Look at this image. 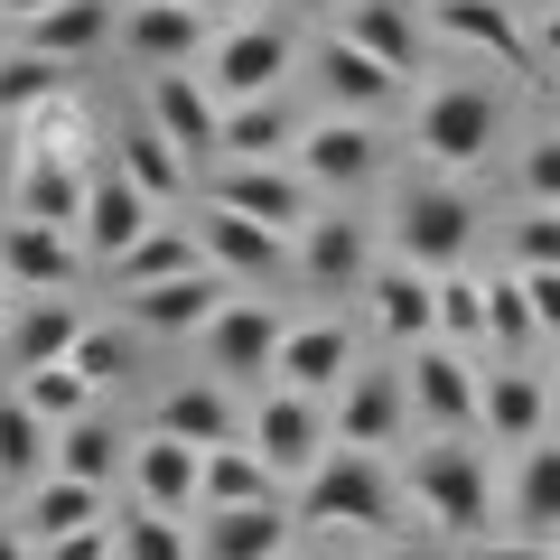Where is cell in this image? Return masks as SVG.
Returning a JSON list of instances; mask_svg holds the SVG:
<instances>
[{
	"mask_svg": "<svg viewBox=\"0 0 560 560\" xmlns=\"http://www.w3.org/2000/svg\"><path fill=\"white\" fill-rule=\"evenodd\" d=\"M308 523H337V533H393L401 523V486L383 458H364V448H327V467L308 477L300 495Z\"/></svg>",
	"mask_w": 560,
	"mask_h": 560,
	"instance_id": "1",
	"label": "cell"
},
{
	"mask_svg": "<svg viewBox=\"0 0 560 560\" xmlns=\"http://www.w3.org/2000/svg\"><path fill=\"white\" fill-rule=\"evenodd\" d=\"M467 234H477V197H467V187H411V197L393 206V261H411V271H430V280L458 271Z\"/></svg>",
	"mask_w": 560,
	"mask_h": 560,
	"instance_id": "2",
	"label": "cell"
},
{
	"mask_svg": "<svg viewBox=\"0 0 560 560\" xmlns=\"http://www.w3.org/2000/svg\"><path fill=\"white\" fill-rule=\"evenodd\" d=\"M411 504L440 533H486V448H467V440L411 448Z\"/></svg>",
	"mask_w": 560,
	"mask_h": 560,
	"instance_id": "3",
	"label": "cell"
},
{
	"mask_svg": "<svg viewBox=\"0 0 560 560\" xmlns=\"http://www.w3.org/2000/svg\"><path fill=\"white\" fill-rule=\"evenodd\" d=\"M206 206H224V215H253V224H271V234H290L300 243L308 224V178H300V160H224L215 168V197Z\"/></svg>",
	"mask_w": 560,
	"mask_h": 560,
	"instance_id": "4",
	"label": "cell"
},
{
	"mask_svg": "<svg viewBox=\"0 0 560 560\" xmlns=\"http://www.w3.org/2000/svg\"><path fill=\"white\" fill-rule=\"evenodd\" d=\"M243 440L261 448V467H271V477H318L327 448H337V430H327V411H318L308 393L271 383V393L253 401V430H243Z\"/></svg>",
	"mask_w": 560,
	"mask_h": 560,
	"instance_id": "5",
	"label": "cell"
},
{
	"mask_svg": "<svg viewBox=\"0 0 560 560\" xmlns=\"http://www.w3.org/2000/svg\"><path fill=\"white\" fill-rule=\"evenodd\" d=\"M486 140H495V94H486V84H440V94L420 103V121H411V150L430 168H477Z\"/></svg>",
	"mask_w": 560,
	"mask_h": 560,
	"instance_id": "6",
	"label": "cell"
},
{
	"mask_svg": "<svg viewBox=\"0 0 560 560\" xmlns=\"http://www.w3.org/2000/svg\"><path fill=\"white\" fill-rule=\"evenodd\" d=\"M280 75H290V38H280L271 20H243L215 38V57H206V84H215V103L234 113V103H271Z\"/></svg>",
	"mask_w": 560,
	"mask_h": 560,
	"instance_id": "7",
	"label": "cell"
},
{
	"mask_svg": "<svg viewBox=\"0 0 560 560\" xmlns=\"http://www.w3.org/2000/svg\"><path fill=\"white\" fill-rule=\"evenodd\" d=\"M150 131L178 150V160H224V103L206 75H150Z\"/></svg>",
	"mask_w": 560,
	"mask_h": 560,
	"instance_id": "8",
	"label": "cell"
},
{
	"mask_svg": "<svg viewBox=\"0 0 560 560\" xmlns=\"http://www.w3.org/2000/svg\"><path fill=\"white\" fill-rule=\"evenodd\" d=\"M84 197H94V168H75V150H57V140H28L20 150V224L84 234Z\"/></svg>",
	"mask_w": 560,
	"mask_h": 560,
	"instance_id": "9",
	"label": "cell"
},
{
	"mask_svg": "<svg viewBox=\"0 0 560 560\" xmlns=\"http://www.w3.org/2000/svg\"><path fill=\"white\" fill-rule=\"evenodd\" d=\"M280 346H290V327H280L271 300H234L215 327H206V364H215V383H261V374H280Z\"/></svg>",
	"mask_w": 560,
	"mask_h": 560,
	"instance_id": "10",
	"label": "cell"
},
{
	"mask_svg": "<svg viewBox=\"0 0 560 560\" xmlns=\"http://www.w3.org/2000/svg\"><path fill=\"white\" fill-rule=\"evenodd\" d=\"M411 411L440 430V440H458L467 420H477V401H486V383H477V364L458 355V346H411Z\"/></svg>",
	"mask_w": 560,
	"mask_h": 560,
	"instance_id": "11",
	"label": "cell"
},
{
	"mask_svg": "<svg viewBox=\"0 0 560 560\" xmlns=\"http://www.w3.org/2000/svg\"><path fill=\"white\" fill-rule=\"evenodd\" d=\"M121 38H131L140 66H168L178 75L187 57H215V10H197V0H131Z\"/></svg>",
	"mask_w": 560,
	"mask_h": 560,
	"instance_id": "12",
	"label": "cell"
},
{
	"mask_svg": "<svg viewBox=\"0 0 560 560\" xmlns=\"http://www.w3.org/2000/svg\"><path fill=\"white\" fill-rule=\"evenodd\" d=\"M131 486H140V504H150V514H168V523L206 514V448L150 430V440L131 448Z\"/></svg>",
	"mask_w": 560,
	"mask_h": 560,
	"instance_id": "13",
	"label": "cell"
},
{
	"mask_svg": "<svg viewBox=\"0 0 560 560\" xmlns=\"http://www.w3.org/2000/svg\"><path fill=\"white\" fill-rule=\"evenodd\" d=\"M224 308H234V280L215 261L187 280H160V290H131V327H150V337H206Z\"/></svg>",
	"mask_w": 560,
	"mask_h": 560,
	"instance_id": "14",
	"label": "cell"
},
{
	"mask_svg": "<svg viewBox=\"0 0 560 560\" xmlns=\"http://www.w3.org/2000/svg\"><path fill=\"white\" fill-rule=\"evenodd\" d=\"M401 420H411V383H401V374H355L337 393V411H327V430H337V448L383 458V448L401 440Z\"/></svg>",
	"mask_w": 560,
	"mask_h": 560,
	"instance_id": "15",
	"label": "cell"
},
{
	"mask_svg": "<svg viewBox=\"0 0 560 560\" xmlns=\"http://www.w3.org/2000/svg\"><path fill=\"white\" fill-rule=\"evenodd\" d=\"M75 271H84L75 234H57V224H0V280H10L20 300H57Z\"/></svg>",
	"mask_w": 560,
	"mask_h": 560,
	"instance_id": "16",
	"label": "cell"
},
{
	"mask_svg": "<svg viewBox=\"0 0 560 560\" xmlns=\"http://www.w3.org/2000/svg\"><path fill=\"white\" fill-rule=\"evenodd\" d=\"M197 243H206V261H215L224 280H271V271L300 261V243H290V234H271V224H253V215H224V206H206V215H197Z\"/></svg>",
	"mask_w": 560,
	"mask_h": 560,
	"instance_id": "17",
	"label": "cell"
},
{
	"mask_svg": "<svg viewBox=\"0 0 560 560\" xmlns=\"http://www.w3.org/2000/svg\"><path fill=\"white\" fill-rule=\"evenodd\" d=\"M75 243L103 261V271H113L121 253H140V243H150V197L121 178V160L94 168V197H84V234H75Z\"/></svg>",
	"mask_w": 560,
	"mask_h": 560,
	"instance_id": "18",
	"label": "cell"
},
{
	"mask_svg": "<svg viewBox=\"0 0 560 560\" xmlns=\"http://www.w3.org/2000/svg\"><path fill=\"white\" fill-rule=\"evenodd\" d=\"M364 290H374V327H383L393 346H440V280H430V271L383 261Z\"/></svg>",
	"mask_w": 560,
	"mask_h": 560,
	"instance_id": "19",
	"label": "cell"
},
{
	"mask_svg": "<svg viewBox=\"0 0 560 560\" xmlns=\"http://www.w3.org/2000/svg\"><path fill=\"white\" fill-rule=\"evenodd\" d=\"M430 28L458 38V47H486L504 75H533V38H523V20L504 0H430Z\"/></svg>",
	"mask_w": 560,
	"mask_h": 560,
	"instance_id": "20",
	"label": "cell"
},
{
	"mask_svg": "<svg viewBox=\"0 0 560 560\" xmlns=\"http://www.w3.org/2000/svg\"><path fill=\"white\" fill-rule=\"evenodd\" d=\"M300 178L308 187H364L374 178V131H364L355 113H327L300 131Z\"/></svg>",
	"mask_w": 560,
	"mask_h": 560,
	"instance_id": "21",
	"label": "cell"
},
{
	"mask_svg": "<svg viewBox=\"0 0 560 560\" xmlns=\"http://www.w3.org/2000/svg\"><path fill=\"white\" fill-rule=\"evenodd\" d=\"M280 383L290 393H346L355 383V346H346V327L337 318H308V327H290V346H280Z\"/></svg>",
	"mask_w": 560,
	"mask_h": 560,
	"instance_id": "22",
	"label": "cell"
},
{
	"mask_svg": "<svg viewBox=\"0 0 560 560\" xmlns=\"http://www.w3.org/2000/svg\"><path fill=\"white\" fill-rule=\"evenodd\" d=\"M47 458H57V430H47L20 393H0V495H38V486L57 477Z\"/></svg>",
	"mask_w": 560,
	"mask_h": 560,
	"instance_id": "23",
	"label": "cell"
},
{
	"mask_svg": "<svg viewBox=\"0 0 560 560\" xmlns=\"http://www.w3.org/2000/svg\"><path fill=\"white\" fill-rule=\"evenodd\" d=\"M160 430H168V440H187V448H243V430H253V420L234 411V393H224V383H178V393L160 401Z\"/></svg>",
	"mask_w": 560,
	"mask_h": 560,
	"instance_id": "24",
	"label": "cell"
},
{
	"mask_svg": "<svg viewBox=\"0 0 560 560\" xmlns=\"http://www.w3.org/2000/svg\"><path fill=\"white\" fill-rule=\"evenodd\" d=\"M477 420H486V440H504V448H541V420H551V393H541L523 364H495L486 374V401H477Z\"/></svg>",
	"mask_w": 560,
	"mask_h": 560,
	"instance_id": "25",
	"label": "cell"
},
{
	"mask_svg": "<svg viewBox=\"0 0 560 560\" xmlns=\"http://www.w3.org/2000/svg\"><path fill=\"white\" fill-rule=\"evenodd\" d=\"M290 533H300V523L280 514V504L206 514V551H197V560H290Z\"/></svg>",
	"mask_w": 560,
	"mask_h": 560,
	"instance_id": "26",
	"label": "cell"
},
{
	"mask_svg": "<svg viewBox=\"0 0 560 560\" xmlns=\"http://www.w3.org/2000/svg\"><path fill=\"white\" fill-rule=\"evenodd\" d=\"M75 346H84V308H66V300H28L20 318H10V355H20V374L75 364Z\"/></svg>",
	"mask_w": 560,
	"mask_h": 560,
	"instance_id": "27",
	"label": "cell"
},
{
	"mask_svg": "<svg viewBox=\"0 0 560 560\" xmlns=\"http://www.w3.org/2000/svg\"><path fill=\"white\" fill-rule=\"evenodd\" d=\"M346 38H355L364 57H383L393 75H411V66H420V38H430V28H420V10H411V0H355Z\"/></svg>",
	"mask_w": 560,
	"mask_h": 560,
	"instance_id": "28",
	"label": "cell"
},
{
	"mask_svg": "<svg viewBox=\"0 0 560 560\" xmlns=\"http://www.w3.org/2000/svg\"><path fill=\"white\" fill-rule=\"evenodd\" d=\"M300 271L318 280V290H355V280H374V261H364V224L318 215V224L300 234Z\"/></svg>",
	"mask_w": 560,
	"mask_h": 560,
	"instance_id": "29",
	"label": "cell"
},
{
	"mask_svg": "<svg viewBox=\"0 0 560 560\" xmlns=\"http://www.w3.org/2000/svg\"><path fill=\"white\" fill-rule=\"evenodd\" d=\"M187 271H206V243H197V224H187V234H178V224H150V243L113 261L121 300H131V290H160V280H187Z\"/></svg>",
	"mask_w": 560,
	"mask_h": 560,
	"instance_id": "30",
	"label": "cell"
},
{
	"mask_svg": "<svg viewBox=\"0 0 560 560\" xmlns=\"http://www.w3.org/2000/svg\"><path fill=\"white\" fill-rule=\"evenodd\" d=\"M103 28H113V0H57L38 28H20V47H28V57L75 66V57H94V47H103Z\"/></svg>",
	"mask_w": 560,
	"mask_h": 560,
	"instance_id": "31",
	"label": "cell"
},
{
	"mask_svg": "<svg viewBox=\"0 0 560 560\" xmlns=\"http://www.w3.org/2000/svg\"><path fill=\"white\" fill-rule=\"evenodd\" d=\"M94 523H113L103 514V486H75V477H47L38 495H28V541H66V533H94Z\"/></svg>",
	"mask_w": 560,
	"mask_h": 560,
	"instance_id": "32",
	"label": "cell"
},
{
	"mask_svg": "<svg viewBox=\"0 0 560 560\" xmlns=\"http://www.w3.org/2000/svg\"><path fill=\"white\" fill-rule=\"evenodd\" d=\"M318 75H327V94H337L355 121L374 113L383 94H393V66H383V57H364L355 38H327V47H318Z\"/></svg>",
	"mask_w": 560,
	"mask_h": 560,
	"instance_id": "33",
	"label": "cell"
},
{
	"mask_svg": "<svg viewBox=\"0 0 560 560\" xmlns=\"http://www.w3.org/2000/svg\"><path fill=\"white\" fill-rule=\"evenodd\" d=\"M243 504H271V467L261 448H206V514H243Z\"/></svg>",
	"mask_w": 560,
	"mask_h": 560,
	"instance_id": "34",
	"label": "cell"
},
{
	"mask_svg": "<svg viewBox=\"0 0 560 560\" xmlns=\"http://www.w3.org/2000/svg\"><path fill=\"white\" fill-rule=\"evenodd\" d=\"M280 150H300V121H290V103H234L224 113V160H280Z\"/></svg>",
	"mask_w": 560,
	"mask_h": 560,
	"instance_id": "35",
	"label": "cell"
},
{
	"mask_svg": "<svg viewBox=\"0 0 560 560\" xmlns=\"http://www.w3.org/2000/svg\"><path fill=\"white\" fill-rule=\"evenodd\" d=\"M514 523H523V541H560V448H523Z\"/></svg>",
	"mask_w": 560,
	"mask_h": 560,
	"instance_id": "36",
	"label": "cell"
},
{
	"mask_svg": "<svg viewBox=\"0 0 560 560\" xmlns=\"http://www.w3.org/2000/svg\"><path fill=\"white\" fill-rule=\"evenodd\" d=\"M20 401L47 420V430H75V420H94V383H84L75 364H47V374H20Z\"/></svg>",
	"mask_w": 560,
	"mask_h": 560,
	"instance_id": "37",
	"label": "cell"
},
{
	"mask_svg": "<svg viewBox=\"0 0 560 560\" xmlns=\"http://www.w3.org/2000/svg\"><path fill=\"white\" fill-rule=\"evenodd\" d=\"M121 178H131V187H140L150 206H160V197H187V160L168 150L160 131H150V121H140V131L121 140Z\"/></svg>",
	"mask_w": 560,
	"mask_h": 560,
	"instance_id": "38",
	"label": "cell"
},
{
	"mask_svg": "<svg viewBox=\"0 0 560 560\" xmlns=\"http://www.w3.org/2000/svg\"><path fill=\"white\" fill-rule=\"evenodd\" d=\"M113 467H121V440L103 430V420L57 430V477H75V486H113Z\"/></svg>",
	"mask_w": 560,
	"mask_h": 560,
	"instance_id": "39",
	"label": "cell"
},
{
	"mask_svg": "<svg viewBox=\"0 0 560 560\" xmlns=\"http://www.w3.org/2000/svg\"><path fill=\"white\" fill-rule=\"evenodd\" d=\"M66 94V66L57 57H0V113H28V103H57Z\"/></svg>",
	"mask_w": 560,
	"mask_h": 560,
	"instance_id": "40",
	"label": "cell"
},
{
	"mask_svg": "<svg viewBox=\"0 0 560 560\" xmlns=\"http://www.w3.org/2000/svg\"><path fill=\"white\" fill-rule=\"evenodd\" d=\"M440 346H486V280L467 271L440 280Z\"/></svg>",
	"mask_w": 560,
	"mask_h": 560,
	"instance_id": "41",
	"label": "cell"
},
{
	"mask_svg": "<svg viewBox=\"0 0 560 560\" xmlns=\"http://www.w3.org/2000/svg\"><path fill=\"white\" fill-rule=\"evenodd\" d=\"M523 337H541V327H533V300H523V271H514V280H486V346L514 355Z\"/></svg>",
	"mask_w": 560,
	"mask_h": 560,
	"instance_id": "42",
	"label": "cell"
},
{
	"mask_svg": "<svg viewBox=\"0 0 560 560\" xmlns=\"http://www.w3.org/2000/svg\"><path fill=\"white\" fill-rule=\"evenodd\" d=\"M113 533H121V560H187V533L168 514H150V504H131Z\"/></svg>",
	"mask_w": 560,
	"mask_h": 560,
	"instance_id": "43",
	"label": "cell"
},
{
	"mask_svg": "<svg viewBox=\"0 0 560 560\" xmlns=\"http://www.w3.org/2000/svg\"><path fill=\"white\" fill-rule=\"evenodd\" d=\"M75 374L103 393V383H121V374H131V346H121L113 327H84V346H75Z\"/></svg>",
	"mask_w": 560,
	"mask_h": 560,
	"instance_id": "44",
	"label": "cell"
},
{
	"mask_svg": "<svg viewBox=\"0 0 560 560\" xmlns=\"http://www.w3.org/2000/svg\"><path fill=\"white\" fill-rule=\"evenodd\" d=\"M514 261L523 271H560V206H533V224L514 234Z\"/></svg>",
	"mask_w": 560,
	"mask_h": 560,
	"instance_id": "45",
	"label": "cell"
},
{
	"mask_svg": "<svg viewBox=\"0 0 560 560\" xmlns=\"http://www.w3.org/2000/svg\"><path fill=\"white\" fill-rule=\"evenodd\" d=\"M523 187H533V206H560V131L523 150Z\"/></svg>",
	"mask_w": 560,
	"mask_h": 560,
	"instance_id": "46",
	"label": "cell"
},
{
	"mask_svg": "<svg viewBox=\"0 0 560 560\" xmlns=\"http://www.w3.org/2000/svg\"><path fill=\"white\" fill-rule=\"evenodd\" d=\"M38 560H121V533H113V523H94V533H66V541H47Z\"/></svg>",
	"mask_w": 560,
	"mask_h": 560,
	"instance_id": "47",
	"label": "cell"
},
{
	"mask_svg": "<svg viewBox=\"0 0 560 560\" xmlns=\"http://www.w3.org/2000/svg\"><path fill=\"white\" fill-rule=\"evenodd\" d=\"M523 300H533V327L560 346V271H523Z\"/></svg>",
	"mask_w": 560,
	"mask_h": 560,
	"instance_id": "48",
	"label": "cell"
},
{
	"mask_svg": "<svg viewBox=\"0 0 560 560\" xmlns=\"http://www.w3.org/2000/svg\"><path fill=\"white\" fill-rule=\"evenodd\" d=\"M477 560H560V541H523V533H514V541H486Z\"/></svg>",
	"mask_w": 560,
	"mask_h": 560,
	"instance_id": "49",
	"label": "cell"
},
{
	"mask_svg": "<svg viewBox=\"0 0 560 560\" xmlns=\"http://www.w3.org/2000/svg\"><path fill=\"white\" fill-rule=\"evenodd\" d=\"M47 10H57V0H0V20H10V28H38Z\"/></svg>",
	"mask_w": 560,
	"mask_h": 560,
	"instance_id": "50",
	"label": "cell"
},
{
	"mask_svg": "<svg viewBox=\"0 0 560 560\" xmlns=\"http://www.w3.org/2000/svg\"><path fill=\"white\" fill-rule=\"evenodd\" d=\"M533 47H541V57H551V66H560V0H551V10H541V28H533Z\"/></svg>",
	"mask_w": 560,
	"mask_h": 560,
	"instance_id": "51",
	"label": "cell"
},
{
	"mask_svg": "<svg viewBox=\"0 0 560 560\" xmlns=\"http://www.w3.org/2000/svg\"><path fill=\"white\" fill-rule=\"evenodd\" d=\"M0 206H20V150L0 140Z\"/></svg>",
	"mask_w": 560,
	"mask_h": 560,
	"instance_id": "52",
	"label": "cell"
},
{
	"mask_svg": "<svg viewBox=\"0 0 560 560\" xmlns=\"http://www.w3.org/2000/svg\"><path fill=\"white\" fill-rule=\"evenodd\" d=\"M0 560H38V541H28V533H0Z\"/></svg>",
	"mask_w": 560,
	"mask_h": 560,
	"instance_id": "53",
	"label": "cell"
},
{
	"mask_svg": "<svg viewBox=\"0 0 560 560\" xmlns=\"http://www.w3.org/2000/svg\"><path fill=\"white\" fill-rule=\"evenodd\" d=\"M374 560H420V551H401V541H383V551H374Z\"/></svg>",
	"mask_w": 560,
	"mask_h": 560,
	"instance_id": "54",
	"label": "cell"
},
{
	"mask_svg": "<svg viewBox=\"0 0 560 560\" xmlns=\"http://www.w3.org/2000/svg\"><path fill=\"white\" fill-rule=\"evenodd\" d=\"M10 308H20V290H10V280H0V318H10Z\"/></svg>",
	"mask_w": 560,
	"mask_h": 560,
	"instance_id": "55",
	"label": "cell"
},
{
	"mask_svg": "<svg viewBox=\"0 0 560 560\" xmlns=\"http://www.w3.org/2000/svg\"><path fill=\"white\" fill-rule=\"evenodd\" d=\"M0 57H10V20H0Z\"/></svg>",
	"mask_w": 560,
	"mask_h": 560,
	"instance_id": "56",
	"label": "cell"
},
{
	"mask_svg": "<svg viewBox=\"0 0 560 560\" xmlns=\"http://www.w3.org/2000/svg\"><path fill=\"white\" fill-rule=\"evenodd\" d=\"M197 10H224V0H197Z\"/></svg>",
	"mask_w": 560,
	"mask_h": 560,
	"instance_id": "57",
	"label": "cell"
}]
</instances>
